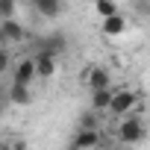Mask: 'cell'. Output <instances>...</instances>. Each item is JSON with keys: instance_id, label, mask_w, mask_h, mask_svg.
Returning a JSON list of instances; mask_svg holds the SVG:
<instances>
[{"instance_id": "2", "label": "cell", "mask_w": 150, "mask_h": 150, "mask_svg": "<svg viewBox=\"0 0 150 150\" xmlns=\"http://www.w3.org/2000/svg\"><path fill=\"white\" fill-rule=\"evenodd\" d=\"M144 121L138 118V115H132V112H127V118L121 121V127H118V141L121 144H138L141 138H144Z\"/></svg>"}, {"instance_id": "10", "label": "cell", "mask_w": 150, "mask_h": 150, "mask_svg": "<svg viewBox=\"0 0 150 150\" xmlns=\"http://www.w3.org/2000/svg\"><path fill=\"white\" fill-rule=\"evenodd\" d=\"M33 9L41 18H59L65 6H62V0H33Z\"/></svg>"}, {"instance_id": "6", "label": "cell", "mask_w": 150, "mask_h": 150, "mask_svg": "<svg viewBox=\"0 0 150 150\" xmlns=\"http://www.w3.org/2000/svg\"><path fill=\"white\" fill-rule=\"evenodd\" d=\"M100 144H103L100 129H86V127H77V132L71 138V147H77V150H88V147H100Z\"/></svg>"}, {"instance_id": "1", "label": "cell", "mask_w": 150, "mask_h": 150, "mask_svg": "<svg viewBox=\"0 0 150 150\" xmlns=\"http://www.w3.org/2000/svg\"><path fill=\"white\" fill-rule=\"evenodd\" d=\"M138 91H132V88H115L112 91V100H109V115H118V118H124L127 112H132L135 106H138Z\"/></svg>"}, {"instance_id": "16", "label": "cell", "mask_w": 150, "mask_h": 150, "mask_svg": "<svg viewBox=\"0 0 150 150\" xmlns=\"http://www.w3.org/2000/svg\"><path fill=\"white\" fill-rule=\"evenodd\" d=\"M9 68H12V53L6 44H0V74H6Z\"/></svg>"}, {"instance_id": "3", "label": "cell", "mask_w": 150, "mask_h": 150, "mask_svg": "<svg viewBox=\"0 0 150 150\" xmlns=\"http://www.w3.org/2000/svg\"><path fill=\"white\" fill-rule=\"evenodd\" d=\"M83 86L91 91V88H103V86H112V74L103 68V65H86L83 74H80Z\"/></svg>"}, {"instance_id": "18", "label": "cell", "mask_w": 150, "mask_h": 150, "mask_svg": "<svg viewBox=\"0 0 150 150\" xmlns=\"http://www.w3.org/2000/svg\"><path fill=\"white\" fill-rule=\"evenodd\" d=\"M27 3H33V0H27Z\"/></svg>"}, {"instance_id": "15", "label": "cell", "mask_w": 150, "mask_h": 150, "mask_svg": "<svg viewBox=\"0 0 150 150\" xmlns=\"http://www.w3.org/2000/svg\"><path fill=\"white\" fill-rule=\"evenodd\" d=\"M15 12H18V0H0V21L12 18Z\"/></svg>"}, {"instance_id": "9", "label": "cell", "mask_w": 150, "mask_h": 150, "mask_svg": "<svg viewBox=\"0 0 150 150\" xmlns=\"http://www.w3.org/2000/svg\"><path fill=\"white\" fill-rule=\"evenodd\" d=\"M112 86H103V88H91V97H88V106L94 112H106L109 109V100H112Z\"/></svg>"}, {"instance_id": "13", "label": "cell", "mask_w": 150, "mask_h": 150, "mask_svg": "<svg viewBox=\"0 0 150 150\" xmlns=\"http://www.w3.org/2000/svg\"><path fill=\"white\" fill-rule=\"evenodd\" d=\"M94 12L100 18H109V15L118 12V3H115V0H94Z\"/></svg>"}, {"instance_id": "4", "label": "cell", "mask_w": 150, "mask_h": 150, "mask_svg": "<svg viewBox=\"0 0 150 150\" xmlns=\"http://www.w3.org/2000/svg\"><path fill=\"white\" fill-rule=\"evenodd\" d=\"M33 59H35V77H41V80H53V77H56V71H59V65H56V53H50V50H38Z\"/></svg>"}, {"instance_id": "17", "label": "cell", "mask_w": 150, "mask_h": 150, "mask_svg": "<svg viewBox=\"0 0 150 150\" xmlns=\"http://www.w3.org/2000/svg\"><path fill=\"white\" fill-rule=\"evenodd\" d=\"M3 94H6V88H3V83H0V100H3Z\"/></svg>"}, {"instance_id": "8", "label": "cell", "mask_w": 150, "mask_h": 150, "mask_svg": "<svg viewBox=\"0 0 150 150\" xmlns=\"http://www.w3.org/2000/svg\"><path fill=\"white\" fill-rule=\"evenodd\" d=\"M103 35H109V38H118V35H124L127 33V18L121 15V12H115V15H109V18H103Z\"/></svg>"}, {"instance_id": "7", "label": "cell", "mask_w": 150, "mask_h": 150, "mask_svg": "<svg viewBox=\"0 0 150 150\" xmlns=\"http://www.w3.org/2000/svg\"><path fill=\"white\" fill-rule=\"evenodd\" d=\"M33 80H38V77H35V59H21V62L15 65V71H12V83L30 86Z\"/></svg>"}, {"instance_id": "5", "label": "cell", "mask_w": 150, "mask_h": 150, "mask_svg": "<svg viewBox=\"0 0 150 150\" xmlns=\"http://www.w3.org/2000/svg\"><path fill=\"white\" fill-rule=\"evenodd\" d=\"M0 35L6 38V44H18V41H27V27L12 15V18L0 21Z\"/></svg>"}, {"instance_id": "11", "label": "cell", "mask_w": 150, "mask_h": 150, "mask_svg": "<svg viewBox=\"0 0 150 150\" xmlns=\"http://www.w3.org/2000/svg\"><path fill=\"white\" fill-rule=\"evenodd\" d=\"M6 97H9V103H15V106H30V100H33L30 86H21V83H12L9 91H6Z\"/></svg>"}, {"instance_id": "12", "label": "cell", "mask_w": 150, "mask_h": 150, "mask_svg": "<svg viewBox=\"0 0 150 150\" xmlns=\"http://www.w3.org/2000/svg\"><path fill=\"white\" fill-rule=\"evenodd\" d=\"M97 115H100V112H94V109L88 106V112H83V115H80V124H77V127H86V129H100Z\"/></svg>"}, {"instance_id": "14", "label": "cell", "mask_w": 150, "mask_h": 150, "mask_svg": "<svg viewBox=\"0 0 150 150\" xmlns=\"http://www.w3.org/2000/svg\"><path fill=\"white\" fill-rule=\"evenodd\" d=\"M38 50H50V53L59 56V53L65 50V41H62V38H41V41H38Z\"/></svg>"}]
</instances>
